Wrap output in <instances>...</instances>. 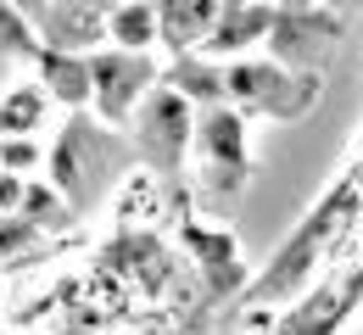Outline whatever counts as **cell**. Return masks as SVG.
I'll list each match as a JSON object with an SVG mask.
<instances>
[{
    "label": "cell",
    "mask_w": 363,
    "mask_h": 335,
    "mask_svg": "<svg viewBox=\"0 0 363 335\" xmlns=\"http://www.w3.org/2000/svg\"><path fill=\"white\" fill-rule=\"evenodd\" d=\"M151 79L157 67L145 62V50H101L90 56V101L106 112V118H129L135 101L151 96Z\"/></svg>",
    "instance_id": "obj_1"
},
{
    "label": "cell",
    "mask_w": 363,
    "mask_h": 335,
    "mask_svg": "<svg viewBox=\"0 0 363 335\" xmlns=\"http://www.w3.org/2000/svg\"><path fill=\"white\" fill-rule=\"evenodd\" d=\"M157 6V40L168 50H190L201 45V34H213L218 23V0H151Z\"/></svg>",
    "instance_id": "obj_2"
},
{
    "label": "cell",
    "mask_w": 363,
    "mask_h": 335,
    "mask_svg": "<svg viewBox=\"0 0 363 335\" xmlns=\"http://www.w3.org/2000/svg\"><path fill=\"white\" fill-rule=\"evenodd\" d=\"M145 140H151V157H162V162H174L179 157L184 140H196V129H190V112H184L179 96H145Z\"/></svg>",
    "instance_id": "obj_3"
},
{
    "label": "cell",
    "mask_w": 363,
    "mask_h": 335,
    "mask_svg": "<svg viewBox=\"0 0 363 335\" xmlns=\"http://www.w3.org/2000/svg\"><path fill=\"white\" fill-rule=\"evenodd\" d=\"M40 90L50 101L84 106L90 101V56H79V50H45L40 56Z\"/></svg>",
    "instance_id": "obj_4"
},
{
    "label": "cell",
    "mask_w": 363,
    "mask_h": 335,
    "mask_svg": "<svg viewBox=\"0 0 363 335\" xmlns=\"http://www.w3.org/2000/svg\"><path fill=\"white\" fill-rule=\"evenodd\" d=\"M106 40L118 50H151L157 45V6L151 0H118L106 11Z\"/></svg>",
    "instance_id": "obj_5"
},
{
    "label": "cell",
    "mask_w": 363,
    "mask_h": 335,
    "mask_svg": "<svg viewBox=\"0 0 363 335\" xmlns=\"http://www.w3.org/2000/svg\"><path fill=\"white\" fill-rule=\"evenodd\" d=\"M196 140H201V151H207L218 168H246V123H240L235 112L207 118V123L196 129Z\"/></svg>",
    "instance_id": "obj_6"
},
{
    "label": "cell",
    "mask_w": 363,
    "mask_h": 335,
    "mask_svg": "<svg viewBox=\"0 0 363 335\" xmlns=\"http://www.w3.org/2000/svg\"><path fill=\"white\" fill-rule=\"evenodd\" d=\"M50 96L40 84H11L6 96H0V135L6 140H17V135H34L40 129V118H45Z\"/></svg>",
    "instance_id": "obj_7"
},
{
    "label": "cell",
    "mask_w": 363,
    "mask_h": 335,
    "mask_svg": "<svg viewBox=\"0 0 363 335\" xmlns=\"http://www.w3.org/2000/svg\"><path fill=\"white\" fill-rule=\"evenodd\" d=\"M0 50H34V28H28V17H23L17 6H6V0H0Z\"/></svg>",
    "instance_id": "obj_8"
},
{
    "label": "cell",
    "mask_w": 363,
    "mask_h": 335,
    "mask_svg": "<svg viewBox=\"0 0 363 335\" xmlns=\"http://www.w3.org/2000/svg\"><path fill=\"white\" fill-rule=\"evenodd\" d=\"M0 162H6V174L23 179V174L40 162V145H34V140H6V145H0Z\"/></svg>",
    "instance_id": "obj_9"
},
{
    "label": "cell",
    "mask_w": 363,
    "mask_h": 335,
    "mask_svg": "<svg viewBox=\"0 0 363 335\" xmlns=\"http://www.w3.org/2000/svg\"><path fill=\"white\" fill-rule=\"evenodd\" d=\"M6 6H17V11H23V17H28V23H34V17H40V11H45L50 0H6Z\"/></svg>",
    "instance_id": "obj_10"
}]
</instances>
